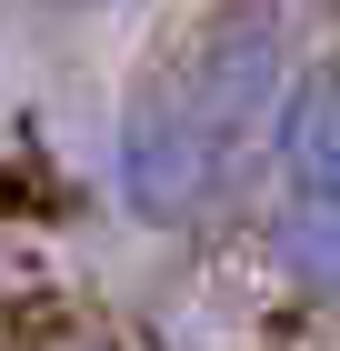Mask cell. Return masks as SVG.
I'll return each instance as SVG.
<instances>
[{
    "mask_svg": "<svg viewBox=\"0 0 340 351\" xmlns=\"http://www.w3.org/2000/svg\"><path fill=\"white\" fill-rule=\"evenodd\" d=\"M300 71V0H210L110 121V201L140 231H210L270 161V110Z\"/></svg>",
    "mask_w": 340,
    "mask_h": 351,
    "instance_id": "obj_1",
    "label": "cell"
},
{
    "mask_svg": "<svg viewBox=\"0 0 340 351\" xmlns=\"http://www.w3.org/2000/svg\"><path fill=\"white\" fill-rule=\"evenodd\" d=\"M261 261L290 301H311V311H340V191H270L261 201Z\"/></svg>",
    "mask_w": 340,
    "mask_h": 351,
    "instance_id": "obj_2",
    "label": "cell"
},
{
    "mask_svg": "<svg viewBox=\"0 0 340 351\" xmlns=\"http://www.w3.org/2000/svg\"><path fill=\"white\" fill-rule=\"evenodd\" d=\"M270 171L290 191H340V60H300L270 110Z\"/></svg>",
    "mask_w": 340,
    "mask_h": 351,
    "instance_id": "obj_3",
    "label": "cell"
},
{
    "mask_svg": "<svg viewBox=\"0 0 340 351\" xmlns=\"http://www.w3.org/2000/svg\"><path fill=\"white\" fill-rule=\"evenodd\" d=\"M300 10H311V21H340V0H300Z\"/></svg>",
    "mask_w": 340,
    "mask_h": 351,
    "instance_id": "obj_4",
    "label": "cell"
}]
</instances>
